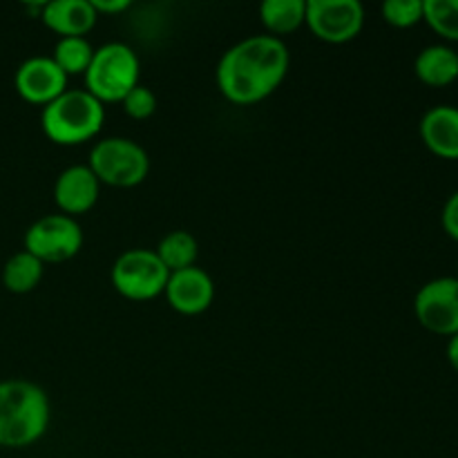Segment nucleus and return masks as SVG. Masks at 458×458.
<instances>
[{"instance_id": "f257e3e1", "label": "nucleus", "mask_w": 458, "mask_h": 458, "mask_svg": "<svg viewBox=\"0 0 458 458\" xmlns=\"http://www.w3.org/2000/svg\"><path fill=\"white\" fill-rule=\"evenodd\" d=\"M289 63V47L282 38L250 36L219 58L217 88L235 106H253L280 88Z\"/></svg>"}, {"instance_id": "f03ea898", "label": "nucleus", "mask_w": 458, "mask_h": 458, "mask_svg": "<svg viewBox=\"0 0 458 458\" xmlns=\"http://www.w3.org/2000/svg\"><path fill=\"white\" fill-rule=\"evenodd\" d=\"M52 407L43 387L30 380H0V447L22 450L45 437Z\"/></svg>"}, {"instance_id": "7ed1b4c3", "label": "nucleus", "mask_w": 458, "mask_h": 458, "mask_svg": "<svg viewBox=\"0 0 458 458\" xmlns=\"http://www.w3.org/2000/svg\"><path fill=\"white\" fill-rule=\"evenodd\" d=\"M106 121V107L88 89H65L43 107L40 128L56 146H81L97 137Z\"/></svg>"}, {"instance_id": "20e7f679", "label": "nucleus", "mask_w": 458, "mask_h": 458, "mask_svg": "<svg viewBox=\"0 0 458 458\" xmlns=\"http://www.w3.org/2000/svg\"><path fill=\"white\" fill-rule=\"evenodd\" d=\"M139 56L125 43H107L94 49L92 63L85 72L88 92L101 103L123 101L125 94L139 85Z\"/></svg>"}, {"instance_id": "39448f33", "label": "nucleus", "mask_w": 458, "mask_h": 458, "mask_svg": "<svg viewBox=\"0 0 458 458\" xmlns=\"http://www.w3.org/2000/svg\"><path fill=\"white\" fill-rule=\"evenodd\" d=\"M89 170L98 183L112 188H134L148 177V152L132 139L107 137L89 152Z\"/></svg>"}, {"instance_id": "423d86ee", "label": "nucleus", "mask_w": 458, "mask_h": 458, "mask_svg": "<svg viewBox=\"0 0 458 458\" xmlns=\"http://www.w3.org/2000/svg\"><path fill=\"white\" fill-rule=\"evenodd\" d=\"M170 271L161 264L155 250L130 249L112 264L110 280L116 293L128 300L146 302L165 291Z\"/></svg>"}, {"instance_id": "0eeeda50", "label": "nucleus", "mask_w": 458, "mask_h": 458, "mask_svg": "<svg viewBox=\"0 0 458 458\" xmlns=\"http://www.w3.org/2000/svg\"><path fill=\"white\" fill-rule=\"evenodd\" d=\"M83 246L79 222L67 215H45L25 233V250L40 262L61 264L74 258Z\"/></svg>"}, {"instance_id": "6e6552de", "label": "nucleus", "mask_w": 458, "mask_h": 458, "mask_svg": "<svg viewBox=\"0 0 458 458\" xmlns=\"http://www.w3.org/2000/svg\"><path fill=\"white\" fill-rule=\"evenodd\" d=\"M304 25L318 40L343 45L356 38L365 25V7L358 0H307Z\"/></svg>"}, {"instance_id": "1a4fd4ad", "label": "nucleus", "mask_w": 458, "mask_h": 458, "mask_svg": "<svg viewBox=\"0 0 458 458\" xmlns=\"http://www.w3.org/2000/svg\"><path fill=\"white\" fill-rule=\"evenodd\" d=\"M416 320L429 334H458V277H437L425 282L414 298Z\"/></svg>"}, {"instance_id": "9d476101", "label": "nucleus", "mask_w": 458, "mask_h": 458, "mask_svg": "<svg viewBox=\"0 0 458 458\" xmlns=\"http://www.w3.org/2000/svg\"><path fill=\"white\" fill-rule=\"evenodd\" d=\"M13 85L22 101L45 107L65 92L67 76L49 56H31L21 63Z\"/></svg>"}, {"instance_id": "9b49d317", "label": "nucleus", "mask_w": 458, "mask_h": 458, "mask_svg": "<svg viewBox=\"0 0 458 458\" xmlns=\"http://www.w3.org/2000/svg\"><path fill=\"white\" fill-rule=\"evenodd\" d=\"M164 295L170 307L182 316H199L213 304L215 282L204 268H183L170 273Z\"/></svg>"}, {"instance_id": "f8f14e48", "label": "nucleus", "mask_w": 458, "mask_h": 458, "mask_svg": "<svg viewBox=\"0 0 458 458\" xmlns=\"http://www.w3.org/2000/svg\"><path fill=\"white\" fill-rule=\"evenodd\" d=\"M101 192V183L94 177L89 165H70L58 174L54 183V199L63 215L74 217L94 208Z\"/></svg>"}, {"instance_id": "ddd939ff", "label": "nucleus", "mask_w": 458, "mask_h": 458, "mask_svg": "<svg viewBox=\"0 0 458 458\" xmlns=\"http://www.w3.org/2000/svg\"><path fill=\"white\" fill-rule=\"evenodd\" d=\"M420 139L432 155L458 161V107L434 106L423 114L419 125Z\"/></svg>"}, {"instance_id": "4468645a", "label": "nucleus", "mask_w": 458, "mask_h": 458, "mask_svg": "<svg viewBox=\"0 0 458 458\" xmlns=\"http://www.w3.org/2000/svg\"><path fill=\"white\" fill-rule=\"evenodd\" d=\"M97 18L98 13L89 0H54L45 3L40 12L45 27L56 31L61 38H85V34L97 25Z\"/></svg>"}, {"instance_id": "2eb2a0df", "label": "nucleus", "mask_w": 458, "mask_h": 458, "mask_svg": "<svg viewBox=\"0 0 458 458\" xmlns=\"http://www.w3.org/2000/svg\"><path fill=\"white\" fill-rule=\"evenodd\" d=\"M414 72L429 88H447L458 81V52L450 45H429L416 56Z\"/></svg>"}, {"instance_id": "dca6fc26", "label": "nucleus", "mask_w": 458, "mask_h": 458, "mask_svg": "<svg viewBox=\"0 0 458 458\" xmlns=\"http://www.w3.org/2000/svg\"><path fill=\"white\" fill-rule=\"evenodd\" d=\"M304 18H307V0H267L259 4V21L276 38L300 30Z\"/></svg>"}, {"instance_id": "f3484780", "label": "nucleus", "mask_w": 458, "mask_h": 458, "mask_svg": "<svg viewBox=\"0 0 458 458\" xmlns=\"http://www.w3.org/2000/svg\"><path fill=\"white\" fill-rule=\"evenodd\" d=\"M43 280V262L27 250L12 255L3 267V284L9 293H31Z\"/></svg>"}, {"instance_id": "a211bd4d", "label": "nucleus", "mask_w": 458, "mask_h": 458, "mask_svg": "<svg viewBox=\"0 0 458 458\" xmlns=\"http://www.w3.org/2000/svg\"><path fill=\"white\" fill-rule=\"evenodd\" d=\"M155 253L157 258L161 259V264H164L170 273H174L195 267L197 255H199V246H197V240L188 231H173L159 242Z\"/></svg>"}, {"instance_id": "6ab92c4d", "label": "nucleus", "mask_w": 458, "mask_h": 458, "mask_svg": "<svg viewBox=\"0 0 458 458\" xmlns=\"http://www.w3.org/2000/svg\"><path fill=\"white\" fill-rule=\"evenodd\" d=\"M92 56L94 49L85 38H61L54 47L52 61L65 76H79L88 72Z\"/></svg>"}, {"instance_id": "aec40b11", "label": "nucleus", "mask_w": 458, "mask_h": 458, "mask_svg": "<svg viewBox=\"0 0 458 458\" xmlns=\"http://www.w3.org/2000/svg\"><path fill=\"white\" fill-rule=\"evenodd\" d=\"M423 21L434 34L458 43V0H423Z\"/></svg>"}, {"instance_id": "412c9836", "label": "nucleus", "mask_w": 458, "mask_h": 458, "mask_svg": "<svg viewBox=\"0 0 458 458\" xmlns=\"http://www.w3.org/2000/svg\"><path fill=\"white\" fill-rule=\"evenodd\" d=\"M380 12L387 25L396 30H410L423 22V0H387Z\"/></svg>"}, {"instance_id": "4be33fe9", "label": "nucleus", "mask_w": 458, "mask_h": 458, "mask_svg": "<svg viewBox=\"0 0 458 458\" xmlns=\"http://www.w3.org/2000/svg\"><path fill=\"white\" fill-rule=\"evenodd\" d=\"M121 103H123L125 114L132 116V119L137 121L150 119L157 112V97L150 88H146V85H137L134 89H130Z\"/></svg>"}, {"instance_id": "5701e85b", "label": "nucleus", "mask_w": 458, "mask_h": 458, "mask_svg": "<svg viewBox=\"0 0 458 458\" xmlns=\"http://www.w3.org/2000/svg\"><path fill=\"white\" fill-rule=\"evenodd\" d=\"M441 224H443V231L447 233V237L458 242V191L447 197L441 213Z\"/></svg>"}, {"instance_id": "b1692460", "label": "nucleus", "mask_w": 458, "mask_h": 458, "mask_svg": "<svg viewBox=\"0 0 458 458\" xmlns=\"http://www.w3.org/2000/svg\"><path fill=\"white\" fill-rule=\"evenodd\" d=\"M97 13H121L130 7L128 0H89Z\"/></svg>"}, {"instance_id": "393cba45", "label": "nucleus", "mask_w": 458, "mask_h": 458, "mask_svg": "<svg viewBox=\"0 0 458 458\" xmlns=\"http://www.w3.org/2000/svg\"><path fill=\"white\" fill-rule=\"evenodd\" d=\"M445 353H447V360H450V365L458 371V334L452 335V338H450Z\"/></svg>"}, {"instance_id": "a878e982", "label": "nucleus", "mask_w": 458, "mask_h": 458, "mask_svg": "<svg viewBox=\"0 0 458 458\" xmlns=\"http://www.w3.org/2000/svg\"><path fill=\"white\" fill-rule=\"evenodd\" d=\"M456 277H458V276H456Z\"/></svg>"}]
</instances>
